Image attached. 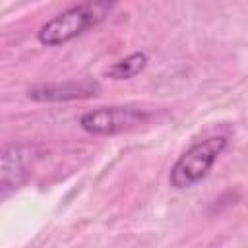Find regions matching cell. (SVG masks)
<instances>
[{
    "instance_id": "5",
    "label": "cell",
    "mask_w": 248,
    "mask_h": 248,
    "mask_svg": "<svg viewBox=\"0 0 248 248\" xmlns=\"http://www.w3.org/2000/svg\"><path fill=\"white\" fill-rule=\"evenodd\" d=\"M27 176L25 170V151L21 145H6L2 151L0 165V190L2 198H6L12 190L19 188Z\"/></svg>"
},
{
    "instance_id": "1",
    "label": "cell",
    "mask_w": 248,
    "mask_h": 248,
    "mask_svg": "<svg viewBox=\"0 0 248 248\" xmlns=\"http://www.w3.org/2000/svg\"><path fill=\"white\" fill-rule=\"evenodd\" d=\"M114 4L116 0H85L81 4H76L48 19L39 29L37 39L45 46L66 45L85 31L101 25L112 12Z\"/></svg>"
},
{
    "instance_id": "4",
    "label": "cell",
    "mask_w": 248,
    "mask_h": 248,
    "mask_svg": "<svg viewBox=\"0 0 248 248\" xmlns=\"http://www.w3.org/2000/svg\"><path fill=\"white\" fill-rule=\"evenodd\" d=\"M101 85L95 79L83 78L74 81H62V83H39L29 87L27 97L41 103H66L76 99H91L99 95Z\"/></svg>"
},
{
    "instance_id": "2",
    "label": "cell",
    "mask_w": 248,
    "mask_h": 248,
    "mask_svg": "<svg viewBox=\"0 0 248 248\" xmlns=\"http://www.w3.org/2000/svg\"><path fill=\"white\" fill-rule=\"evenodd\" d=\"M227 143L229 140L225 136H215L190 145L170 167V172H169L170 186L176 190H184L202 182L209 174L219 155L227 149Z\"/></svg>"
},
{
    "instance_id": "6",
    "label": "cell",
    "mask_w": 248,
    "mask_h": 248,
    "mask_svg": "<svg viewBox=\"0 0 248 248\" xmlns=\"http://www.w3.org/2000/svg\"><path fill=\"white\" fill-rule=\"evenodd\" d=\"M147 54L145 52H132L128 54L126 58L114 62L112 66L107 68L105 76L110 78V79H130L138 74H141L147 66Z\"/></svg>"
},
{
    "instance_id": "3",
    "label": "cell",
    "mask_w": 248,
    "mask_h": 248,
    "mask_svg": "<svg viewBox=\"0 0 248 248\" xmlns=\"http://www.w3.org/2000/svg\"><path fill=\"white\" fill-rule=\"evenodd\" d=\"M147 118L149 112L140 107H99L83 112L79 126L93 136H114L143 124Z\"/></svg>"
}]
</instances>
